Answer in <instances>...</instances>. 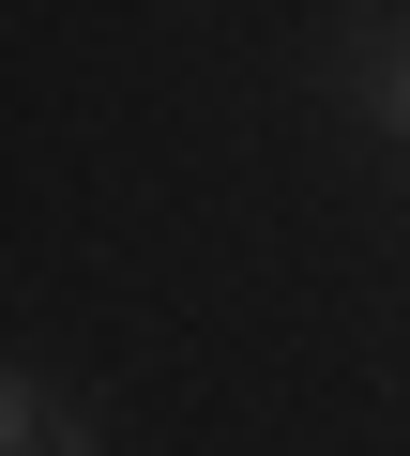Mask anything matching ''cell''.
I'll list each match as a JSON object with an SVG mask.
<instances>
[{
  "mask_svg": "<svg viewBox=\"0 0 410 456\" xmlns=\"http://www.w3.org/2000/svg\"><path fill=\"white\" fill-rule=\"evenodd\" d=\"M0 456H107V441H92V411H76L61 380L16 365V395H0Z\"/></svg>",
  "mask_w": 410,
  "mask_h": 456,
  "instance_id": "6da1fadb",
  "label": "cell"
},
{
  "mask_svg": "<svg viewBox=\"0 0 410 456\" xmlns=\"http://www.w3.org/2000/svg\"><path fill=\"white\" fill-rule=\"evenodd\" d=\"M365 107H380V122L410 137V46H380V61H365Z\"/></svg>",
  "mask_w": 410,
  "mask_h": 456,
  "instance_id": "7a4b0ae2",
  "label": "cell"
}]
</instances>
